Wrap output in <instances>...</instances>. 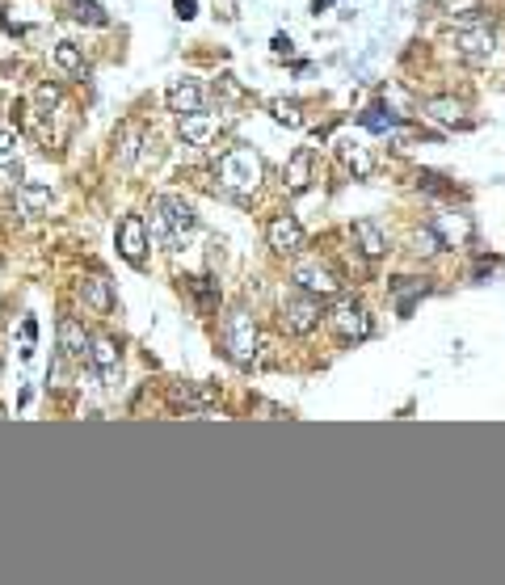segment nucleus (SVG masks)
<instances>
[{
	"label": "nucleus",
	"instance_id": "nucleus-30",
	"mask_svg": "<svg viewBox=\"0 0 505 585\" xmlns=\"http://www.w3.org/2000/svg\"><path fill=\"white\" fill-rule=\"evenodd\" d=\"M329 4H333V0H316V4H312V13H325Z\"/></svg>",
	"mask_w": 505,
	"mask_h": 585
},
{
	"label": "nucleus",
	"instance_id": "nucleus-29",
	"mask_svg": "<svg viewBox=\"0 0 505 585\" xmlns=\"http://www.w3.org/2000/svg\"><path fill=\"white\" fill-rule=\"evenodd\" d=\"M274 51H278V55H291V38H286V34H278V38H274Z\"/></svg>",
	"mask_w": 505,
	"mask_h": 585
},
{
	"label": "nucleus",
	"instance_id": "nucleus-14",
	"mask_svg": "<svg viewBox=\"0 0 505 585\" xmlns=\"http://www.w3.org/2000/svg\"><path fill=\"white\" fill-rule=\"evenodd\" d=\"M312 160H316L312 148H295V156L286 164V190L291 194L308 190V181H312Z\"/></svg>",
	"mask_w": 505,
	"mask_h": 585
},
{
	"label": "nucleus",
	"instance_id": "nucleus-6",
	"mask_svg": "<svg viewBox=\"0 0 505 585\" xmlns=\"http://www.w3.org/2000/svg\"><path fill=\"white\" fill-rule=\"evenodd\" d=\"M295 286H300L303 295H316V300H329V295H337V278H333V269L329 266H320V261H300L295 266Z\"/></svg>",
	"mask_w": 505,
	"mask_h": 585
},
{
	"label": "nucleus",
	"instance_id": "nucleus-1",
	"mask_svg": "<svg viewBox=\"0 0 505 585\" xmlns=\"http://www.w3.org/2000/svg\"><path fill=\"white\" fill-rule=\"evenodd\" d=\"M194 206L186 198H177V194H160L156 203H152V240H156L160 249H181L186 236L194 232Z\"/></svg>",
	"mask_w": 505,
	"mask_h": 585
},
{
	"label": "nucleus",
	"instance_id": "nucleus-21",
	"mask_svg": "<svg viewBox=\"0 0 505 585\" xmlns=\"http://www.w3.org/2000/svg\"><path fill=\"white\" fill-rule=\"evenodd\" d=\"M72 17H76L80 26H97V30L110 26V13H106L101 4H93V0H76V4H72Z\"/></svg>",
	"mask_w": 505,
	"mask_h": 585
},
{
	"label": "nucleus",
	"instance_id": "nucleus-20",
	"mask_svg": "<svg viewBox=\"0 0 505 585\" xmlns=\"http://www.w3.org/2000/svg\"><path fill=\"white\" fill-rule=\"evenodd\" d=\"M55 64L68 72V76H84V51L76 43H60L55 47Z\"/></svg>",
	"mask_w": 505,
	"mask_h": 585
},
{
	"label": "nucleus",
	"instance_id": "nucleus-7",
	"mask_svg": "<svg viewBox=\"0 0 505 585\" xmlns=\"http://www.w3.org/2000/svg\"><path fill=\"white\" fill-rule=\"evenodd\" d=\"M266 240H269L274 253H286V257H295L303 244H308V236H303V228L295 215H274L266 228Z\"/></svg>",
	"mask_w": 505,
	"mask_h": 585
},
{
	"label": "nucleus",
	"instance_id": "nucleus-4",
	"mask_svg": "<svg viewBox=\"0 0 505 585\" xmlns=\"http://www.w3.org/2000/svg\"><path fill=\"white\" fill-rule=\"evenodd\" d=\"M320 300L316 295H286L283 300V329L295 333V337H308V333H316V325H320Z\"/></svg>",
	"mask_w": 505,
	"mask_h": 585
},
{
	"label": "nucleus",
	"instance_id": "nucleus-8",
	"mask_svg": "<svg viewBox=\"0 0 505 585\" xmlns=\"http://www.w3.org/2000/svg\"><path fill=\"white\" fill-rule=\"evenodd\" d=\"M118 253H123L135 269H143V257H148V228H143L140 215H126V220L118 223Z\"/></svg>",
	"mask_w": 505,
	"mask_h": 585
},
{
	"label": "nucleus",
	"instance_id": "nucleus-2",
	"mask_svg": "<svg viewBox=\"0 0 505 585\" xmlns=\"http://www.w3.org/2000/svg\"><path fill=\"white\" fill-rule=\"evenodd\" d=\"M261 156L252 152V148H232V152H223L220 156V181L223 190L232 194H252L261 186Z\"/></svg>",
	"mask_w": 505,
	"mask_h": 585
},
{
	"label": "nucleus",
	"instance_id": "nucleus-28",
	"mask_svg": "<svg viewBox=\"0 0 505 585\" xmlns=\"http://www.w3.org/2000/svg\"><path fill=\"white\" fill-rule=\"evenodd\" d=\"M131 152H135V131H126V135H123V152H118V160L131 164Z\"/></svg>",
	"mask_w": 505,
	"mask_h": 585
},
{
	"label": "nucleus",
	"instance_id": "nucleus-5",
	"mask_svg": "<svg viewBox=\"0 0 505 585\" xmlns=\"http://www.w3.org/2000/svg\"><path fill=\"white\" fill-rule=\"evenodd\" d=\"M455 51L463 64L472 68H485L493 60V51H497V38H493V26H463L455 34Z\"/></svg>",
	"mask_w": 505,
	"mask_h": 585
},
{
	"label": "nucleus",
	"instance_id": "nucleus-26",
	"mask_svg": "<svg viewBox=\"0 0 505 585\" xmlns=\"http://www.w3.org/2000/svg\"><path fill=\"white\" fill-rule=\"evenodd\" d=\"M17 160V135L9 127H0V169Z\"/></svg>",
	"mask_w": 505,
	"mask_h": 585
},
{
	"label": "nucleus",
	"instance_id": "nucleus-22",
	"mask_svg": "<svg viewBox=\"0 0 505 585\" xmlns=\"http://www.w3.org/2000/svg\"><path fill=\"white\" fill-rule=\"evenodd\" d=\"M337 152H341V160H346V164H349V169H354L358 177L371 173V156H366V148H363V143L341 140V148H337Z\"/></svg>",
	"mask_w": 505,
	"mask_h": 585
},
{
	"label": "nucleus",
	"instance_id": "nucleus-27",
	"mask_svg": "<svg viewBox=\"0 0 505 585\" xmlns=\"http://www.w3.org/2000/svg\"><path fill=\"white\" fill-rule=\"evenodd\" d=\"M173 9L181 21H194V17H198V0H173Z\"/></svg>",
	"mask_w": 505,
	"mask_h": 585
},
{
	"label": "nucleus",
	"instance_id": "nucleus-19",
	"mask_svg": "<svg viewBox=\"0 0 505 585\" xmlns=\"http://www.w3.org/2000/svg\"><path fill=\"white\" fill-rule=\"evenodd\" d=\"M426 114L429 118H438V123H463V101H451V97H434V101H426Z\"/></svg>",
	"mask_w": 505,
	"mask_h": 585
},
{
	"label": "nucleus",
	"instance_id": "nucleus-3",
	"mask_svg": "<svg viewBox=\"0 0 505 585\" xmlns=\"http://www.w3.org/2000/svg\"><path fill=\"white\" fill-rule=\"evenodd\" d=\"M223 349L236 366H249L257 358V325L244 308L228 312V320H223Z\"/></svg>",
	"mask_w": 505,
	"mask_h": 585
},
{
	"label": "nucleus",
	"instance_id": "nucleus-25",
	"mask_svg": "<svg viewBox=\"0 0 505 585\" xmlns=\"http://www.w3.org/2000/svg\"><path fill=\"white\" fill-rule=\"evenodd\" d=\"M434 228H438L446 240H468V236H472V223L463 220V215H455V220H438Z\"/></svg>",
	"mask_w": 505,
	"mask_h": 585
},
{
	"label": "nucleus",
	"instance_id": "nucleus-9",
	"mask_svg": "<svg viewBox=\"0 0 505 585\" xmlns=\"http://www.w3.org/2000/svg\"><path fill=\"white\" fill-rule=\"evenodd\" d=\"M333 329L341 333V337H354V341H363L366 333H371V317H366V308L363 303H354V300H341L337 303V312H333Z\"/></svg>",
	"mask_w": 505,
	"mask_h": 585
},
{
	"label": "nucleus",
	"instance_id": "nucleus-15",
	"mask_svg": "<svg viewBox=\"0 0 505 585\" xmlns=\"http://www.w3.org/2000/svg\"><path fill=\"white\" fill-rule=\"evenodd\" d=\"M354 240H358V249H363L371 261L388 253V236H383V228H379L375 220H358V223H354Z\"/></svg>",
	"mask_w": 505,
	"mask_h": 585
},
{
	"label": "nucleus",
	"instance_id": "nucleus-10",
	"mask_svg": "<svg viewBox=\"0 0 505 585\" xmlns=\"http://www.w3.org/2000/svg\"><path fill=\"white\" fill-rule=\"evenodd\" d=\"M89 363H93L97 380L114 383L118 380V341H114V337H97L93 349H89Z\"/></svg>",
	"mask_w": 505,
	"mask_h": 585
},
{
	"label": "nucleus",
	"instance_id": "nucleus-23",
	"mask_svg": "<svg viewBox=\"0 0 505 585\" xmlns=\"http://www.w3.org/2000/svg\"><path fill=\"white\" fill-rule=\"evenodd\" d=\"M358 123H363V127H371V131H379V135H383V131H396V127H400V118H396L388 106H371V110L358 118Z\"/></svg>",
	"mask_w": 505,
	"mask_h": 585
},
{
	"label": "nucleus",
	"instance_id": "nucleus-11",
	"mask_svg": "<svg viewBox=\"0 0 505 585\" xmlns=\"http://www.w3.org/2000/svg\"><path fill=\"white\" fill-rule=\"evenodd\" d=\"M51 206V186H38V181H21L13 194V211L17 215H43Z\"/></svg>",
	"mask_w": 505,
	"mask_h": 585
},
{
	"label": "nucleus",
	"instance_id": "nucleus-18",
	"mask_svg": "<svg viewBox=\"0 0 505 585\" xmlns=\"http://www.w3.org/2000/svg\"><path fill=\"white\" fill-rule=\"evenodd\" d=\"M211 135H215V118H211L206 110L186 114V118H181V140H186V143L203 148V143H211Z\"/></svg>",
	"mask_w": 505,
	"mask_h": 585
},
{
	"label": "nucleus",
	"instance_id": "nucleus-13",
	"mask_svg": "<svg viewBox=\"0 0 505 585\" xmlns=\"http://www.w3.org/2000/svg\"><path fill=\"white\" fill-rule=\"evenodd\" d=\"M60 349L68 354V358H89L93 341H89V333H84L80 320H72V317L60 320Z\"/></svg>",
	"mask_w": 505,
	"mask_h": 585
},
{
	"label": "nucleus",
	"instance_id": "nucleus-12",
	"mask_svg": "<svg viewBox=\"0 0 505 585\" xmlns=\"http://www.w3.org/2000/svg\"><path fill=\"white\" fill-rule=\"evenodd\" d=\"M164 101H169V110H173L177 118H186V114L203 110V89H198L194 80H177L173 89L164 93Z\"/></svg>",
	"mask_w": 505,
	"mask_h": 585
},
{
	"label": "nucleus",
	"instance_id": "nucleus-17",
	"mask_svg": "<svg viewBox=\"0 0 505 585\" xmlns=\"http://www.w3.org/2000/svg\"><path fill=\"white\" fill-rule=\"evenodd\" d=\"M169 400H173L177 409H198L203 413L206 405L215 400V388H198V383H186V388H181V383H173V388H169Z\"/></svg>",
	"mask_w": 505,
	"mask_h": 585
},
{
	"label": "nucleus",
	"instance_id": "nucleus-24",
	"mask_svg": "<svg viewBox=\"0 0 505 585\" xmlns=\"http://www.w3.org/2000/svg\"><path fill=\"white\" fill-rule=\"evenodd\" d=\"M269 114H274V123H283V127H300L303 123L300 101H286V97H274V101H269Z\"/></svg>",
	"mask_w": 505,
	"mask_h": 585
},
{
	"label": "nucleus",
	"instance_id": "nucleus-16",
	"mask_svg": "<svg viewBox=\"0 0 505 585\" xmlns=\"http://www.w3.org/2000/svg\"><path fill=\"white\" fill-rule=\"evenodd\" d=\"M80 300L89 303L97 317H106V312L114 308V291H110V283H106L101 274H93V278H84V283H80Z\"/></svg>",
	"mask_w": 505,
	"mask_h": 585
}]
</instances>
